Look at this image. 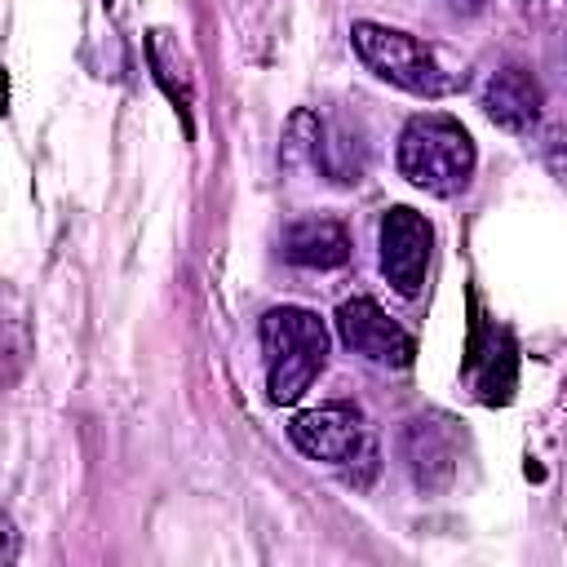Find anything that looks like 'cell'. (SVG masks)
<instances>
[{
    "label": "cell",
    "mask_w": 567,
    "mask_h": 567,
    "mask_svg": "<svg viewBox=\"0 0 567 567\" xmlns=\"http://www.w3.org/2000/svg\"><path fill=\"white\" fill-rule=\"evenodd\" d=\"M261 354L270 403H297L328 363V328L306 306H275L261 315Z\"/></svg>",
    "instance_id": "cell-1"
},
{
    "label": "cell",
    "mask_w": 567,
    "mask_h": 567,
    "mask_svg": "<svg viewBox=\"0 0 567 567\" xmlns=\"http://www.w3.org/2000/svg\"><path fill=\"white\" fill-rule=\"evenodd\" d=\"M399 173L425 195H456L474 177V137L452 115H412L399 133Z\"/></svg>",
    "instance_id": "cell-2"
},
{
    "label": "cell",
    "mask_w": 567,
    "mask_h": 567,
    "mask_svg": "<svg viewBox=\"0 0 567 567\" xmlns=\"http://www.w3.org/2000/svg\"><path fill=\"white\" fill-rule=\"evenodd\" d=\"M288 439L310 461L341 465L354 487H368L372 474H377V439L363 425L359 408H350V403H323V408L297 412L288 421Z\"/></svg>",
    "instance_id": "cell-3"
},
{
    "label": "cell",
    "mask_w": 567,
    "mask_h": 567,
    "mask_svg": "<svg viewBox=\"0 0 567 567\" xmlns=\"http://www.w3.org/2000/svg\"><path fill=\"white\" fill-rule=\"evenodd\" d=\"M350 44H354L359 62L372 75H381V80H390V84H399L416 97H443L452 89V75L439 66L434 49L421 44L416 35H408V31H394V27H381V22H354Z\"/></svg>",
    "instance_id": "cell-4"
},
{
    "label": "cell",
    "mask_w": 567,
    "mask_h": 567,
    "mask_svg": "<svg viewBox=\"0 0 567 567\" xmlns=\"http://www.w3.org/2000/svg\"><path fill=\"white\" fill-rule=\"evenodd\" d=\"M377 239H381V275H385V284L399 297H416L421 284H425V270H430V248H434L430 221L416 208L394 204L381 217V235Z\"/></svg>",
    "instance_id": "cell-5"
},
{
    "label": "cell",
    "mask_w": 567,
    "mask_h": 567,
    "mask_svg": "<svg viewBox=\"0 0 567 567\" xmlns=\"http://www.w3.org/2000/svg\"><path fill=\"white\" fill-rule=\"evenodd\" d=\"M337 332H341V341H346L354 354H363V359H372V363L408 368V363L416 359V341H412L372 297H350V301H341V310H337Z\"/></svg>",
    "instance_id": "cell-6"
},
{
    "label": "cell",
    "mask_w": 567,
    "mask_h": 567,
    "mask_svg": "<svg viewBox=\"0 0 567 567\" xmlns=\"http://www.w3.org/2000/svg\"><path fill=\"white\" fill-rule=\"evenodd\" d=\"M540 102H545L540 80H536L532 71H523V66L496 71V75L487 80V89H483V111H487V120L501 124L505 133H527V128L540 120Z\"/></svg>",
    "instance_id": "cell-7"
},
{
    "label": "cell",
    "mask_w": 567,
    "mask_h": 567,
    "mask_svg": "<svg viewBox=\"0 0 567 567\" xmlns=\"http://www.w3.org/2000/svg\"><path fill=\"white\" fill-rule=\"evenodd\" d=\"M284 257L306 270H332L350 261V235L337 217H301L284 230Z\"/></svg>",
    "instance_id": "cell-8"
},
{
    "label": "cell",
    "mask_w": 567,
    "mask_h": 567,
    "mask_svg": "<svg viewBox=\"0 0 567 567\" xmlns=\"http://www.w3.org/2000/svg\"><path fill=\"white\" fill-rule=\"evenodd\" d=\"M403 461H408L416 487L439 492V487L452 483L456 443H452V434H447L439 421H412V425L403 430Z\"/></svg>",
    "instance_id": "cell-9"
},
{
    "label": "cell",
    "mask_w": 567,
    "mask_h": 567,
    "mask_svg": "<svg viewBox=\"0 0 567 567\" xmlns=\"http://www.w3.org/2000/svg\"><path fill=\"white\" fill-rule=\"evenodd\" d=\"M146 58H151V71H155V84L168 93V102L182 111V124H186V137H190V71H186V62H182V53H177V40H173V31H164V27H155V31H146Z\"/></svg>",
    "instance_id": "cell-10"
},
{
    "label": "cell",
    "mask_w": 567,
    "mask_h": 567,
    "mask_svg": "<svg viewBox=\"0 0 567 567\" xmlns=\"http://www.w3.org/2000/svg\"><path fill=\"white\" fill-rule=\"evenodd\" d=\"M456 4H470V9H478V4H483V0H456Z\"/></svg>",
    "instance_id": "cell-11"
}]
</instances>
